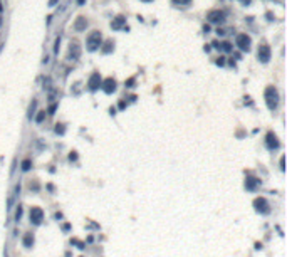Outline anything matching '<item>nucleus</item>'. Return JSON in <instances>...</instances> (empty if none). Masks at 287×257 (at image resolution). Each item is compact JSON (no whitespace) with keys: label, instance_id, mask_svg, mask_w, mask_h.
<instances>
[{"label":"nucleus","instance_id":"nucleus-1","mask_svg":"<svg viewBox=\"0 0 287 257\" xmlns=\"http://www.w3.org/2000/svg\"><path fill=\"white\" fill-rule=\"evenodd\" d=\"M264 98H265V103H267V108L270 111H274L277 106H279V91L275 86H267L265 88V93H264Z\"/></svg>","mask_w":287,"mask_h":257},{"label":"nucleus","instance_id":"nucleus-2","mask_svg":"<svg viewBox=\"0 0 287 257\" xmlns=\"http://www.w3.org/2000/svg\"><path fill=\"white\" fill-rule=\"evenodd\" d=\"M87 51L89 52H94V51H98V49L102 46V34H101L99 30H93L91 34L87 35Z\"/></svg>","mask_w":287,"mask_h":257},{"label":"nucleus","instance_id":"nucleus-3","mask_svg":"<svg viewBox=\"0 0 287 257\" xmlns=\"http://www.w3.org/2000/svg\"><path fill=\"white\" fill-rule=\"evenodd\" d=\"M254 207H255V212H259L260 215H269L270 213V205H269L265 197H257L254 200Z\"/></svg>","mask_w":287,"mask_h":257},{"label":"nucleus","instance_id":"nucleus-4","mask_svg":"<svg viewBox=\"0 0 287 257\" xmlns=\"http://www.w3.org/2000/svg\"><path fill=\"white\" fill-rule=\"evenodd\" d=\"M235 46L240 49V51H243V52H248L250 46H252V39L247 34H239L235 37Z\"/></svg>","mask_w":287,"mask_h":257},{"label":"nucleus","instance_id":"nucleus-5","mask_svg":"<svg viewBox=\"0 0 287 257\" xmlns=\"http://www.w3.org/2000/svg\"><path fill=\"white\" fill-rule=\"evenodd\" d=\"M207 19H208V22H212V24H222V22L225 20V12H223V10H218V8L210 10L207 14Z\"/></svg>","mask_w":287,"mask_h":257},{"label":"nucleus","instance_id":"nucleus-6","mask_svg":"<svg viewBox=\"0 0 287 257\" xmlns=\"http://www.w3.org/2000/svg\"><path fill=\"white\" fill-rule=\"evenodd\" d=\"M102 84V79H101V74L99 72H93L89 76V81H87V88L89 91H98Z\"/></svg>","mask_w":287,"mask_h":257},{"label":"nucleus","instance_id":"nucleus-7","mask_svg":"<svg viewBox=\"0 0 287 257\" xmlns=\"http://www.w3.org/2000/svg\"><path fill=\"white\" fill-rule=\"evenodd\" d=\"M42 220H44V212H42V209L32 207V209H30V222H32L34 225H40Z\"/></svg>","mask_w":287,"mask_h":257},{"label":"nucleus","instance_id":"nucleus-8","mask_svg":"<svg viewBox=\"0 0 287 257\" xmlns=\"http://www.w3.org/2000/svg\"><path fill=\"white\" fill-rule=\"evenodd\" d=\"M265 146H267L270 151H274V150H277L279 146H281V143H279V140H277L275 133H272V131H269V133H267V136H265Z\"/></svg>","mask_w":287,"mask_h":257},{"label":"nucleus","instance_id":"nucleus-9","mask_svg":"<svg viewBox=\"0 0 287 257\" xmlns=\"http://www.w3.org/2000/svg\"><path fill=\"white\" fill-rule=\"evenodd\" d=\"M257 57H259V61H260V62L267 64V62L270 61V47H269V46H265V44H262L260 47H259Z\"/></svg>","mask_w":287,"mask_h":257},{"label":"nucleus","instance_id":"nucleus-10","mask_svg":"<svg viewBox=\"0 0 287 257\" xmlns=\"http://www.w3.org/2000/svg\"><path fill=\"white\" fill-rule=\"evenodd\" d=\"M101 89H102L106 94H111V93H114V91H116V81H114L113 77H107V79H104V81H102Z\"/></svg>","mask_w":287,"mask_h":257},{"label":"nucleus","instance_id":"nucleus-11","mask_svg":"<svg viewBox=\"0 0 287 257\" xmlns=\"http://www.w3.org/2000/svg\"><path fill=\"white\" fill-rule=\"evenodd\" d=\"M126 27V17L124 15H118L116 19L111 20V29L113 30H121V29Z\"/></svg>","mask_w":287,"mask_h":257},{"label":"nucleus","instance_id":"nucleus-12","mask_svg":"<svg viewBox=\"0 0 287 257\" xmlns=\"http://www.w3.org/2000/svg\"><path fill=\"white\" fill-rule=\"evenodd\" d=\"M259 185H260V180H259V178H255V176H247V180H245V188H247L248 192H255Z\"/></svg>","mask_w":287,"mask_h":257},{"label":"nucleus","instance_id":"nucleus-13","mask_svg":"<svg viewBox=\"0 0 287 257\" xmlns=\"http://www.w3.org/2000/svg\"><path fill=\"white\" fill-rule=\"evenodd\" d=\"M87 27V20H86V17H77L76 19V22H74V30L76 32H84Z\"/></svg>","mask_w":287,"mask_h":257},{"label":"nucleus","instance_id":"nucleus-14","mask_svg":"<svg viewBox=\"0 0 287 257\" xmlns=\"http://www.w3.org/2000/svg\"><path fill=\"white\" fill-rule=\"evenodd\" d=\"M81 57V47L74 42V44H71V47H69V59L71 61H76V59H79Z\"/></svg>","mask_w":287,"mask_h":257},{"label":"nucleus","instance_id":"nucleus-15","mask_svg":"<svg viewBox=\"0 0 287 257\" xmlns=\"http://www.w3.org/2000/svg\"><path fill=\"white\" fill-rule=\"evenodd\" d=\"M34 242H35V239H34L32 234H25V235H24V239H22V244H24V247H25V249H32Z\"/></svg>","mask_w":287,"mask_h":257},{"label":"nucleus","instance_id":"nucleus-16","mask_svg":"<svg viewBox=\"0 0 287 257\" xmlns=\"http://www.w3.org/2000/svg\"><path fill=\"white\" fill-rule=\"evenodd\" d=\"M113 51H114V42L107 41L106 44H104V47H102V52H104V54H109V52H113Z\"/></svg>","mask_w":287,"mask_h":257},{"label":"nucleus","instance_id":"nucleus-17","mask_svg":"<svg viewBox=\"0 0 287 257\" xmlns=\"http://www.w3.org/2000/svg\"><path fill=\"white\" fill-rule=\"evenodd\" d=\"M32 168V162L27 158V160H24L22 162V171H29V170Z\"/></svg>","mask_w":287,"mask_h":257},{"label":"nucleus","instance_id":"nucleus-18","mask_svg":"<svg viewBox=\"0 0 287 257\" xmlns=\"http://www.w3.org/2000/svg\"><path fill=\"white\" fill-rule=\"evenodd\" d=\"M220 49H223L225 52H232V51H234V46H232L230 42H223V44H220Z\"/></svg>","mask_w":287,"mask_h":257},{"label":"nucleus","instance_id":"nucleus-19","mask_svg":"<svg viewBox=\"0 0 287 257\" xmlns=\"http://www.w3.org/2000/svg\"><path fill=\"white\" fill-rule=\"evenodd\" d=\"M35 108H37V101L34 99L32 104H30V108H29V114H27V116H29V119H32V116H34V111H35Z\"/></svg>","mask_w":287,"mask_h":257},{"label":"nucleus","instance_id":"nucleus-20","mask_svg":"<svg viewBox=\"0 0 287 257\" xmlns=\"http://www.w3.org/2000/svg\"><path fill=\"white\" fill-rule=\"evenodd\" d=\"M22 213H24V209L19 205V207H17V210H15V220H17V222L22 218Z\"/></svg>","mask_w":287,"mask_h":257},{"label":"nucleus","instance_id":"nucleus-21","mask_svg":"<svg viewBox=\"0 0 287 257\" xmlns=\"http://www.w3.org/2000/svg\"><path fill=\"white\" fill-rule=\"evenodd\" d=\"M46 118V111H39V114L35 116V123H42Z\"/></svg>","mask_w":287,"mask_h":257},{"label":"nucleus","instance_id":"nucleus-22","mask_svg":"<svg viewBox=\"0 0 287 257\" xmlns=\"http://www.w3.org/2000/svg\"><path fill=\"white\" fill-rule=\"evenodd\" d=\"M55 133H57V135H64V133H66L64 124H55Z\"/></svg>","mask_w":287,"mask_h":257},{"label":"nucleus","instance_id":"nucleus-23","mask_svg":"<svg viewBox=\"0 0 287 257\" xmlns=\"http://www.w3.org/2000/svg\"><path fill=\"white\" fill-rule=\"evenodd\" d=\"M71 244H76V245H77V249H81V250H82V249H86V244L79 242L77 239H72V240H71Z\"/></svg>","mask_w":287,"mask_h":257},{"label":"nucleus","instance_id":"nucleus-24","mask_svg":"<svg viewBox=\"0 0 287 257\" xmlns=\"http://www.w3.org/2000/svg\"><path fill=\"white\" fill-rule=\"evenodd\" d=\"M59 46H60V37H57L55 42H54V54H59Z\"/></svg>","mask_w":287,"mask_h":257},{"label":"nucleus","instance_id":"nucleus-25","mask_svg":"<svg viewBox=\"0 0 287 257\" xmlns=\"http://www.w3.org/2000/svg\"><path fill=\"white\" fill-rule=\"evenodd\" d=\"M126 88H134V77H129L126 81Z\"/></svg>","mask_w":287,"mask_h":257},{"label":"nucleus","instance_id":"nucleus-26","mask_svg":"<svg viewBox=\"0 0 287 257\" xmlns=\"http://www.w3.org/2000/svg\"><path fill=\"white\" fill-rule=\"evenodd\" d=\"M175 4H178L180 2V5H188V4H192V0H173Z\"/></svg>","mask_w":287,"mask_h":257},{"label":"nucleus","instance_id":"nucleus-27","mask_svg":"<svg viewBox=\"0 0 287 257\" xmlns=\"http://www.w3.org/2000/svg\"><path fill=\"white\" fill-rule=\"evenodd\" d=\"M215 62H217V66H225V57H218Z\"/></svg>","mask_w":287,"mask_h":257},{"label":"nucleus","instance_id":"nucleus-28","mask_svg":"<svg viewBox=\"0 0 287 257\" xmlns=\"http://www.w3.org/2000/svg\"><path fill=\"white\" fill-rule=\"evenodd\" d=\"M55 109H57V104H52V106H51V108H49V111H47V113H49V114L52 116V114H54V111H55Z\"/></svg>","mask_w":287,"mask_h":257},{"label":"nucleus","instance_id":"nucleus-29","mask_svg":"<svg viewBox=\"0 0 287 257\" xmlns=\"http://www.w3.org/2000/svg\"><path fill=\"white\" fill-rule=\"evenodd\" d=\"M69 160H71V162H76V160H77V155H76V151H72V153L69 155Z\"/></svg>","mask_w":287,"mask_h":257},{"label":"nucleus","instance_id":"nucleus-30","mask_svg":"<svg viewBox=\"0 0 287 257\" xmlns=\"http://www.w3.org/2000/svg\"><path fill=\"white\" fill-rule=\"evenodd\" d=\"M240 4H242V5H245V7H247V5H250V4H252V0H240Z\"/></svg>","mask_w":287,"mask_h":257},{"label":"nucleus","instance_id":"nucleus-31","mask_svg":"<svg viewBox=\"0 0 287 257\" xmlns=\"http://www.w3.org/2000/svg\"><path fill=\"white\" fill-rule=\"evenodd\" d=\"M57 2H59V0H49V7H54Z\"/></svg>","mask_w":287,"mask_h":257},{"label":"nucleus","instance_id":"nucleus-32","mask_svg":"<svg viewBox=\"0 0 287 257\" xmlns=\"http://www.w3.org/2000/svg\"><path fill=\"white\" fill-rule=\"evenodd\" d=\"M284 160H286V158H284V156H282V158H281V170H282V171H284V170H286V166H284Z\"/></svg>","mask_w":287,"mask_h":257},{"label":"nucleus","instance_id":"nucleus-33","mask_svg":"<svg viewBox=\"0 0 287 257\" xmlns=\"http://www.w3.org/2000/svg\"><path fill=\"white\" fill-rule=\"evenodd\" d=\"M212 46H213L215 49H220V42H218V41H215L213 44H212Z\"/></svg>","mask_w":287,"mask_h":257},{"label":"nucleus","instance_id":"nucleus-34","mask_svg":"<svg viewBox=\"0 0 287 257\" xmlns=\"http://www.w3.org/2000/svg\"><path fill=\"white\" fill-rule=\"evenodd\" d=\"M217 34H218V35H223V34H225V30H222V29H217Z\"/></svg>","mask_w":287,"mask_h":257},{"label":"nucleus","instance_id":"nucleus-35","mask_svg":"<svg viewBox=\"0 0 287 257\" xmlns=\"http://www.w3.org/2000/svg\"><path fill=\"white\" fill-rule=\"evenodd\" d=\"M119 108H121V109H124V108H126V103L121 101V103H119Z\"/></svg>","mask_w":287,"mask_h":257},{"label":"nucleus","instance_id":"nucleus-36","mask_svg":"<svg viewBox=\"0 0 287 257\" xmlns=\"http://www.w3.org/2000/svg\"><path fill=\"white\" fill-rule=\"evenodd\" d=\"M62 229H64V230H69V229H71V225H69V223H64V227H62Z\"/></svg>","mask_w":287,"mask_h":257},{"label":"nucleus","instance_id":"nucleus-37","mask_svg":"<svg viewBox=\"0 0 287 257\" xmlns=\"http://www.w3.org/2000/svg\"><path fill=\"white\" fill-rule=\"evenodd\" d=\"M86 4V0H77V5H84Z\"/></svg>","mask_w":287,"mask_h":257},{"label":"nucleus","instance_id":"nucleus-38","mask_svg":"<svg viewBox=\"0 0 287 257\" xmlns=\"http://www.w3.org/2000/svg\"><path fill=\"white\" fill-rule=\"evenodd\" d=\"M141 2H153V0H141Z\"/></svg>","mask_w":287,"mask_h":257},{"label":"nucleus","instance_id":"nucleus-39","mask_svg":"<svg viewBox=\"0 0 287 257\" xmlns=\"http://www.w3.org/2000/svg\"><path fill=\"white\" fill-rule=\"evenodd\" d=\"M0 12H2V5H0Z\"/></svg>","mask_w":287,"mask_h":257}]
</instances>
